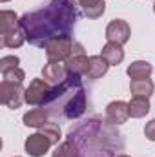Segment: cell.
Masks as SVG:
<instances>
[{
	"label": "cell",
	"instance_id": "6da1fadb",
	"mask_svg": "<svg viewBox=\"0 0 155 157\" xmlns=\"http://www.w3.org/2000/svg\"><path fill=\"white\" fill-rule=\"evenodd\" d=\"M59 95V86H51L44 78H33L26 88V102L31 106H44Z\"/></svg>",
	"mask_w": 155,
	"mask_h": 157
},
{
	"label": "cell",
	"instance_id": "7a4b0ae2",
	"mask_svg": "<svg viewBox=\"0 0 155 157\" xmlns=\"http://www.w3.org/2000/svg\"><path fill=\"white\" fill-rule=\"evenodd\" d=\"M73 42L75 40L70 35H59V37H53L51 40H47L44 46L47 60H66L71 55Z\"/></svg>",
	"mask_w": 155,
	"mask_h": 157
},
{
	"label": "cell",
	"instance_id": "3957f363",
	"mask_svg": "<svg viewBox=\"0 0 155 157\" xmlns=\"http://www.w3.org/2000/svg\"><path fill=\"white\" fill-rule=\"evenodd\" d=\"M0 101H2L4 106H7L11 110H17L26 101V90L22 88V84L2 80L0 82Z\"/></svg>",
	"mask_w": 155,
	"mask_h": 157
},
{
	"label": "cell",
	"instance_id": "277c9868",
	"mask_svg": "<svg viewBox=\"0 0 155 157\" xmlns=\"http://www.w3.org/2000/svg\"><path fill=\"white\" fill-rule=\"evenodd\" d=\"M64 62H66V68H68V73H70V75H73V77L88 75V70H89V57H86L84 48H82L80 42H73L71 55H70Z\"/></svg>",
	"mask_w": 155,
	"mask_h": 157
},
{
	"label": "cell",
	"instance_id": "5b68a950",
	"mask_svg": "<svg viewBox=\"0 0 155 157\" xmlns=\"http://www.w3.org/2000/svg\"><path fill=\"white\" fill-rule=\"evenodd\" d=\"M68 75L70 73H68V68H66L64 60H47V64L42 68V78L51 86L64 84Z\"/></svg>",
	"mask_w": 155,
	"mask_h": 157
},
{
	"label": "cell",
	"instance_id": "8992f818",
	"mask_svg": "<svg viewBox=\"0 0 155 157\" xmlns=\"http://www.w3.org/2000/svg\"><path fill=\"white\" fill-rule=\"evenodd\" d=\"M131 35V29H130V24L122 18H113L108 26H106V40L108 42H113V44H120L124 46Z\"/></svg>",
	"mask_w": 155,
	"mask_h": 157
},
{
	"label": "cell",
	"instance_id": "52a82bcc",
	"mask_svg": "<svg viewBox=\"0 0 155 157\" xmlns=\"http://www.w3.org/2000/svg\"><path fill=\"white\" fill-rule=\"evenodd\" d=\"M24 148H26V152L31 157H42V155H46L47 150L51 148V141L39 132V133H33V135H29L26 139Z\"/></svg>",
	"mask_w": 155,
	"mask_h": 157
},
{
	"label": "cell",
	"instance_id": "ba28073f",
	"mask_svg": "<svg viewBox=\"0 0 155 157\" xmlns=\"http://www.w3.org/2000/svg\"><path fill=\"white\" fill-rule=\"evenodd\" d=\"M130 117V108L128 102L124 101H113L106 106V119L110 124H124Z\"/></svg>",
	"mask_w": 155,
	"mask_h": 157
},
{
	"label": "cell",
	"instance_id": "9c48e42d",
	"mask_svg": "<svg viewBox=\"0 0 155 157\" xmlns=\"http://www.w3.org/2000/svg\"><path fill=\"white\" fill-rule=\"evenodd\" d=\"M0 37H2V46H6V48H20L28 39V33H26L24 26L18 24V26L0 33Z\"/></svg>",
	"mask_w": 155,
	"mask_h": 157
},
{
	"label": "cell",
	"instance_id": "30bf717a",
	"mask_svg": "<svg viewBox=\"0 0 155 157\" xmlns=\"http://www.w3.org/2000/svg\"><path fill=\"white\" fill-rule=\"evenodd\" d=\"M86 110V95L82 90H78V93H75L64 106V115L68 119H77L84 113Z\"/></svg>",
	"mask_w": 155,
	"mask_h": 157
},
{
	"label": "cell",
	"instance_id": "8fae6325",
	"mask_svg": "<svg viewBox=\"0 0 155 157\" xmlns=\"http://www.w3.org/2000/svg\"><path fill=\"white\" fill-rule=\"evenodd\" d=\"M75 6L82 7V13L88 18H99L106 11V2L104 0H71Z\"/></svg>",
	"mask_w": 155,
	"mask_h": 157
},
{
	"label": "cell",
	"instance_id": "7c38bea8",
	"mask_svg": "<svg viewBox=\"0 0 155 157\" xmlns=\"http://www.w3.org/2000/svg\"><path fill=\"white\" fill-rule=\"evenodd\" d=\"M130 108V117L133 119H142L150 113V97H142V95H133L131 101L128 102Z\"/></svg>",
	"mask_w": 155,
	"mask_h": 157
},
{
	"label": "cell",
	"instance_id": "4fadbf2b",
	"mask_svg": "<svg viewBox=\"0 0 155 157\" xmlns=\"http://www.w3.org/2000/svg\"><path fill=\"white\" fill-rule=\"evenodd\" d=\"M100 57L110 64V66H117L124 60V49L120 44H113V42H106L102 46V51H100Z\"/></svg>",
	"mask_w": 155,
	"mask_h": 157
},
{
	"label": "cell",
	"instance_id": "5bb4252c",
	"mask_svg": "<svg viewBox=\"0 0 155 157\" xmlns=\"http://www.w3.org/2000/svg\"><path fill=\"white\" fill-rule=\"evenodd\" d=\"M47 119H49V113L44 108H33V110H29V112L24 113L22 122L26 126H29V128H42L46 122H49Z\"/></svg>",
	"mask_w": 155,
	"mask_h": 157
},
{
	"label": "cell",
	"instance_id": "9a60e30c",
	"mask_svg": "<svg viewBox=\"0 0 155 157\" xmlns=\"http://www.w3.org/2000/svg\"><path fill=\"white\" fill-rule=\"evenodd\" d=\"M108 68H110V64L100 55H91L89 57V70H88V75L86 77L89 78V80H97V78H100L102 75H106Z\"/></svg>",
	"mask_w": 155,
	"mask_h": 157
},
{
	"label": "cell",
	"instance_id": "2e32d148",
	"mask_svg": "<svg viewBox=\"0 0 155 157\" xmlns=\"http://www.w3.org/2000/svg\"><path fill=\"white\" fill-rule=\"evenodd\" d=\"M152 71H153V66L148 60H135L126 70L130 78H150Z\"/></svg>",
	"mask_w": 155,
	"mask_h": 157
},
{
	"label": "cell",
	"instance_id": "e0dca14e",
	"mask_svg": "<svg viewBox=\"0 0 155 157\" xmlns=\"http://www.w3.org/2000/svg\"><path fill=\"white\" fill-rule=\"evenodd\" d=\"M130 91L133 95L150 97L153 93V82L150 78H131L130 80Z\"/></svg>",
	"mask_w": 155,
	"mask_h": 157
},
{
	"label": "cell",
	"instance_id": "ac0fdd59",
	"mask_svg": "<svg viewBox=\"0 0 155 157\" xmlns=\"http://www.w3.org/2000/svg\"><path fill=\"white\" fill-rule=\"evenodd\" d=\"M51 157H78V144L73 139H68L57 146Z\"/></svg>",
	"mask_w": 155,
	"mask_h": 157
},
{
	"label": "cell",
	"instance_id": "d6986e66",
	"mask_svg": "<svg viewBox=\"0 0 155 157\" xmlns=\"http://www.w3.org/2000/svg\"><path fill=\"white\" fill-rule=\"evenodd\" d=\"M18 24H20V20H18V17H17L15 11L4 9V11L0 13V33H4V31H7V29H11V28L18 26Z\"/></svg>",
	"mask_w": 155,
	"mask_h": 157
},
{
	"label": "cell",
	"instance_id": "ffe728a7",
	"mask_svg": "<svg viewBox=\"0 0 155 157\" xmlns=\"http://www.w3.org/2000/svg\"><path fill=\"white\" fill-rule=\"evenodd\" d=\"M40 133L42 135H46L49 141H51V144H59V141H60V137H62V132H60V126L57 124V122H46L42 128H39Z\"/></svg>",
	"mask_w": 155,
	"mask_h": 157
},
{
	"label": "cell",
	"instance_id": "44dd1931",
	"mask_svg": "<svg viewBox=\"0 0 155 157\" xmlns=\"http://www.w3.org/2000/svg\"><path fill=\"white\" fill-rule=\"evenodd\" d=\"M26 78V73L20 70V68H15V70H9L6 73H2V80H7V82H17V84H22Z\"/></svg>",
	"mask_w": 155,
	"mask_h": 157
},
{
	"label": "cell",
	"instance_id": "7402d4cb",
	"mask_svg": "<svg viewBox=\"0 0 155 157\" xmlns=\"http://www.w3.org/2000/svg\"><path fill=\"white\" fill-rule=\"evenodd\" d=\"M18 64H20V60H18V57H15V55L2 57V59H0V71L6 73V71H9V70L18 68Z\"/></svg>",
	"mask_w": 155,
	"mask_h": 157
},
{
	"label": "cell",
	"instance_id": "603a6c76",
	"mask_svg": "<svg viewBox=\"0 0 155 157\" xmlns=\"http://www.w3.org/2000/svg\"><path fill=\"white\" fill-rule=\"evenodd\" d=\"M144 135H146V139L155 141V119H152V121L146 122V126H144Z\"/></svg>",
	"mask_w": 155,
	"mask_h": 157
},
{
	"label": "cell",
	"instance_id": "cb8c5ba5",
	"mask_svg": "<svg viewBox=\"0 0 155 157\" xmlns=\"http://www.w3.org/2000/svg\"><path fill=\"white\" fill-rule=\"evenodd\" d=\"M113 157H130V155H126V154H117V155H113Z\"/></svg>",
	"mask_w": 155,
	"mask_h": 157
},
{
	"label": "cell",
	"instance_id": "d4e9b609",
	"mask_svg": "<svg viewBox=\"0 0 155 157\" xmlns=\"http://www.w3.org/2000/svg\"><path fill=\"white\" fill-rule=\"evenodd\" d=\"M153 13H155V2H153Z\"/></svg>",
	"mask_w": 155,
	"mask_h": 157
},
{
	"label": "cell",
	"instance_id": "484cf974",
	"mask_svg": "<svg viewBox=\"0 0 155 157\" xmlns=\"http://www.w3.org/2000/svg\"><path fill=\"white\" fill-rule=\"evenodd\" d=\"M2 2H9V0H2Z\"/></svg>",
	"mask_w": 155,
	"mask_h": 157
}]
</instances>
